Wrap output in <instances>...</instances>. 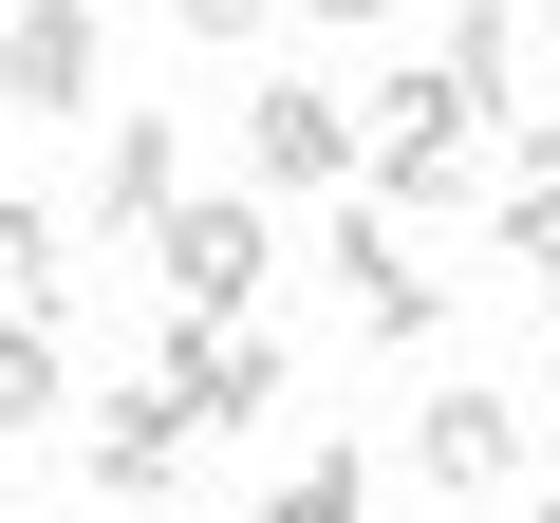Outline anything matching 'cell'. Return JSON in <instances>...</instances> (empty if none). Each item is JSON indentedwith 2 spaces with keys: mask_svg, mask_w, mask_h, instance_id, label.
Segmentation results:
<instances>
[{
  "mask_svg": "<svg viewBox=\"0 0 560 523\" xmlns=\"http://www.w3.org/2000/svg\"><path fill=\"white\" fill-rule=\"evenodd\" d=\"M168 206H187V131H168V113H113V131H94V206H75V224H94V243H150Z\"/></svg>",
  "mask_w": 560,
  "mask_h": 523,
  "instance_id": "obj_6",
  "label": "cell"
},
{
  "mask_svg": "<svg viewBox=\"0 0 560 523\" xmlns=\"http://www.w3.org/2000/svg\"><path fill=\"white\" fill-rule=\"evenodd\" d=\"M0 523H38V504H0Z\"/></svg>",
  "mask_w": 560,
  "mask_h": 523,
  "instance_id": "obj_16",
  "label": "cell"
},
{
  "mask_svg": "<svg viewBox=\"0 0 560 523\" xmlns=\"http://www.w3.org/2000/svg\"><path fill=\"white\" fill-rule=\"evenodd\" d=\"M0 20H20V0H0Z\"/></svg>",
  "mask_w": 560,
  "mask_h": 523,
  "instance_id": "obj_18",
  "label": "cell"
},
{
  "mask_svg": "<svg viewBox=\"0 0 560 523\" xmlns=\"http://www.w3.org/2000/svg\"><path fill=\"white\" fill-rule=\"evenodd\" d=\"M411 486H430V504H504V486H523V411H504L486 374H448V393L411 411Z\"/></svg>",
  "mask_w": 560,
  "mask_h": 523,
  "instance_id": "obj_4",
  "label": "cell"
},
{
  "mask_svg": "<svg viewBox=\"0 0 560 523\" xmlns=\"http://www.w3.org/2000/svg\"><path fill=\"white\" fill-rule=\"evenodd\" d=\"M187 449H206V411H187L168 374H131V393L94 411V486H113V504H168V467H187Z\"/></svg>",
  "mask_w": 560,
  "mask_h": 523,
  "instance_id": "obj_8",
  "label": "cell"
},
{
  "mask_svg": "<svg viewBox=\"0 0 560 523\" xmlns=\"http://www.w3.org/2000/svg\"><path fill=\"white\" fill-rule=\"evenodd\" d=\"M75 393V356H57V318H0V430H38Z\"/></svg>",
  "mask_w": 560,
  "mask_h": 523,
  "instance_id": "obj_11",
  "label": "cell"
},
{
  "mask_svg": "<svg viewBox=\"0 0 560 523\" xmlns=\"http://www.w3.org/2000/svg\"><path fill=\"white\" fill-rule=\"evenodd\" d=\"M113 94V20L94 0H20L0 20V113H94Z\"/></svg>",
  "mask_w": 560,
  "mask_h": 523,
  "instance_id": "obj_5",
  "label": "cell"
},
{
  "mask_svg": "<svg viewBox=\"0 0 560 523\" xmlns=\"http://www.w3.org/2000/svg\"><path fill=\"white\" fill-rule=\"evenodd\" d=\"M57 281H75V224L57 206H0V318H57Z\"/></svg>",
  "mask_w": 560,
  "mask_h": 523,
  "instance_id": "obj_9",
  "label": "cell"
},
{
  "mask_svg": "<svg viewBox=\"0 0 560 523\" xmlns=\"http://www.w3.org/2000/svg\"><path fill=\"white\" fill-rule=\"evenodd\" d=\"M150 374H168V393H187L206 430H243V411H280V356H261L243 318H168V337H150Z\"/></svg>",
  "mask_w": 560,
  "mask_h": 523,
  "instance_id": "obj_7",
  "label": "cell"
},
{
  "mask_svg": "<svg viewBox=\"0 0 560 523\" xmlns=\"http://www.w3.org/2000/svg\"><path fill=\"white\" fill-rule=\"evenodd\" d=\"M504 262H541V281H560V113H541L523 168H504Z\"/></svg>",
  "mask_w": 560,
  "mask_h": 523,
  "instance_id": "obj_10",
  "label": "cell"
},
{
  "mask_svg": "<svg viewBox=\"0 0 560 523\" xmlns=\"http://www.w3.org/2000/svg\"><path fill=\"white\" fill-rule=\"evenodd\" d=\"M486 113H504V94H467L448 57H411V75L374 94V168H355V187H374L393 224H430V206H467V168H486Z\"/></svg>",
  "mask_w": 560,
  "mask_h": 523,
  "instance_id": "obj_1",
  "label": "cell"
},
{
  "mask_svg": "<svg viewBox=\"0 0 560 523\" xmlns=\"http://www.w3.org/2000/svg\"><path fill=\"white\" fill-rule=\"evenodd\" d=\"M243 168H261V187H355V168H374V113L318 94V75H261V94H243Z\"/></svg>",
  "mask_w": 560,
  "mask_h": 523,
  "instance_id": "obj_2",
  "label": "cell"
},
{
  "mask_svg": "<svg viewBox=\"0 0 560 523\" xmlns=\"http://www.w3.org/2000/svg\"><path fill=\"white\" fill-rule=\"evenodd\" d=\"M523 38H560V0H523Z\"/></svg>",
  "mask_w": 560,
  "mask_h": 523,
  "instance_id": "obj_15",
  "label": "cell"
},
{
  "mask_svg": "<svg viewBox=\"0 0 560 523\" xmlns=\"http://www.w3.org/2000/svg\"><path fill=\"white\" fill-rule=\"evenodd\" d=\"M168 20H187V38H261V0H168Z\"/></svg>",
  "mask_w": 560,
  "mask_h": 523,
  "instance_id": "obj_13",
  "label": "cell"
},
{
  "mask_svg": "<svg viewBox=\"0 0 560 523\" xmlns=\"http://www.w3.org/2000/svg\"><path fill=\"white\" fill-rule=\"evenodd\" d=\"M261 523H374V467L355 449H300V467H280V504Z\"/></svg>",
  "mask_w": 560,
  "mask_h": 523,
  "instance_id": "obj_12",
  "label": "cell"
},
{
  "mask_svg": "<svg viewBox=\"0 0 560 523\" xmlns=\"http://www.w3.org/2000/svg\"><path fill=\"white\" fill-rule=\"evenodd\" d=\"M523 523H560V504H523Z\"/></svg>",
  "mask_w": 560,
  "mask_h": 523,
  "instance_id": "obj_17",
  "label": "cell"
},
{
  "mask_svg": "<svg viewBox=\"0 0 560 523\" xmlns=\"http://www.w3.org/2000/svg\"><path fill=\"white\" fill-rule=\"evenodd\" d=\"M150 262H168V318H243L280 243H261V206H224V187H187V206L150 224Z\"/></svg>",
  "mask_w": 560,
  "mask_h": 523,
  "instance_id": "obj_3",
  "label": "cell"
},
{
  "mask_svg": "<svg viewBox=\"0 0 560 523\" xmlns=\"http://www.w3.org/2000/svg\"><path fill=\"white\" fill-rule=\"evenodd\" d=\"M318 20H393V0H318Z\"/></svg>",
  "mask_w": 560,
  "mask_h": 523,
  "instance_id": "obj_14",
  "label": "cell"
}]
</instances>
